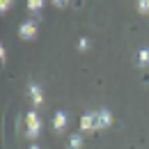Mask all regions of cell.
<instances>
[{
	"instance_id": "cell-1",
	"label": "cell",
	"mask_w": 149,
	"mask_h": 149,
	"mask_svg": "<svg viewBox=\"0 0 149 149\" xmlns=\"http://www.w3.org/2000/svg\"><path fill=\"white\" fill-rule=\"evenodd\" d=\"M39 131H41L39 115H37V110H30L25 115V138L35 140V138H39Z\"/></svg>"
},
{
	"instance_id": "cell-2",
	"label": "cell",
	"mask_w": 149,
	"mask_h": 149,
	"mask_svg": "<svg viewBox=\"0 0 149 149\" xmlns=\"http://www.w3.org/2000/svg\"><path fill=\"white\" fill-rule=\"evenodd\" d=\"M94 112H96V131H103L112 124V112L108 108H99Z\"/></svg>"
},
{
	"instance_id": "cell-3",
	"label": "cell",
	"mask_w": 149,
	"mask_h": 149,
	"mask_svg": "<svg viewBox=\"0 0 149 149\" xmlns=\"http://www.w3.org/2000/svg\"><path fill=\"white\" fill-rule=\"evenodd\" d=\"M28 96H30V101H32L35 108L44 106V90L39 87L37 83H28Z\"/></svg>"
},
{
	"instance_id": "cell-4",
	"label": "cell",
	"mask_w": 149,
	"mask_h": 149,
	"mask_svg": "<svg viewBox=\"0 0 149 149\" xmlns=\"http://www.w3.org/2000/svg\"><path fill=\"white\" fill-rule=\"evenodd\" d=\"M19 37L21 39H35L37 37V23L35 21H23L19 25Z\"/></svg>"
},
{
	"instance_id": "cell-5",
	"label": "cell",
	"mask_w": 149,
	"mask_h": 149,
	"mask_svg": "<svg viewBox=\"0 0 149 149\" xmlns=\"http://www.w3.org/2000/svg\"><path fill=\"white\" fill-rule=\"evenodd\" d=\"M80 131H83V133L96 131V112H85V115L80 117Z\"/></svg>"
},
{
	"instance_id": "cell-6",
	"label": "cell",
	"mask_w": 149,
	"mask_h": 149,
	"mask_svg": "<svg viewBox=\"0 0 149 149\" xmlns=\"http://www.w3.org/2000/svg\"><path fill=\"white\" fill-rule=\"evenodd\" d=\"M67 124H69V117H67V112L57 110L55 115H53V131H55V133H62V131L67 129Z\"/></svg>"
},
{
	"instance_id": "cell-7",
	"label": "cell",
	"mask_w": 149,
	"mask_h": 149,
	"mask_svg": "<svg viewBox=\"0 0 149 149\" xmlns=\"http://www.w3.org/2000/svg\"><path fill=\"white\" fill-rule=\"evenodd\" d=\"M67 149H83V135H80V133L69 135V140H67Z\"/></svg>"
},
{
	"instance_id": "cell-8",
	"label": "cell",
	"mask_w": 149,
	"mask_h": 149,
	"mask_svg": "<svg viewBox=\"0 0 149 149\" xmlns=\"http://www.w3.org/2000/svg\"><path fill=\"white\" fill-rule=\"evenodd\" d=\"M135 64H138V67H149V48H147V46L138 51V60H135Z\"/></svg>"
},
{
	"instance_id": "cell-9",
	"label": "cell",
	"mask_w": 149,
	"mask_h": 149,
	"mask_svg": "<svg viewBox=\"0 0 149 149\" xmlns=\"http://www.w3.org/2000/svg\"><path fill=\"white\" fill-rule=\"evenodd\" d=\"M41 7H44L41 0H30V2H28V12H39Z\"/></svg>"
},
{
	"instance_id": "cell-10",
	"label": "cell",
	"mask_w": 149,
	"mask_h": 149,
	"mask_svg": "<svg viewBox=\"0 0 149 149\" xmlns=\"http://www.w3.org/2000/svg\"><path fill=\"white\" fill-rule=\"evenodd\" d=\"M138 12L140 14H149V0H140L138 2Z\"/></svg>"
},
{
	"instance_id": "cell-11",
	"label": "cell",
	"mask_w": 149,
	"mask_h": 149,
	"mask_svg": "<svg viewBox=\"0 0 149 149\" xmlns=\"http://www.w3.org/2000/svg\"><path fill=\"white\" fill-rule=\"evenodd\" d=\"M87 48H90V41H87L85 37H80L78 39V51H87Z\"/></svg>"
},
{
	"instance_id": "cell-12",
	"label": "cell",
	"mask_w": 149,
	"mask_h": 149,
	"mask_svg": "<svg viewBox=\"0 0 149 149\" xmlns=\"http://www.w3.org/2000/svg\"><path fill=\"white\" fill-rule=\"evenodd\" d=\"M9 9H12V0H2V2H0V12L5 14V12H9Z\"/></svg>"
},
{
	"instance_id": "cell-13",
	"label": "cell",
	"mask_w": 149,
	"mask_h": 149,
	"mask_svg": "<svg viewBox=\"0 0 149 149\" xmlns=\"http://www.w3.org/2000/svg\"><path fill=\"white\" fill-rule=\"evenodd\" d=\"M0 57H2V62H7V51H5V46H0Z\"/></svg>"
},
{
	"instance_id": "cell-14",
	"label": "cell",
	"mask_w": 149,
	"mask_h": 149,
	"mask_svg": "<svg viewBox=\"0 0 149 149\" xmlns=\"http://www.w3.org/2000/svg\"><path fill=\"white\" fill-rule=\"evenodd\" d=\"M30 149H39V145H30Z\"/></svg>"
}]
</instances>
